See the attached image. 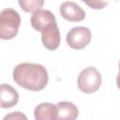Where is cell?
<instances>
[{
    "instance_id": "cell-1",
    "label": "cell",
    "mask_w": 120,
    "mask_h": 120,
    "mask_svg": "<svg viewBox=\"0 0 120 120\" xmlns=\"http://www.w3.org/2000/svg\"><path fill=\"white\" fill-rule=\"evenodd\" d=\"M13 80L21 87L30 91H41L49 81L47 69L40 64L21 63L13 69Z\"/></svg>"
},
{
    "instance_id": "cell-2",
    "label": "cell",
    "mask_w": 120,
    "mask_h": 120,
    "mask_svg": "<svg viewBox=\"0 0 120 120\" xmlns=\"http://www.w3.org/2000/svg\"><path fill=\"white\" fill-rule=\"evenodd\" d=\"M21 25L20 14L13 8H5L0 15V38L9 40L16 37Z\"/></svg>"
},
{
    "instance_id": "cell-3",
    "label": "cell",
    "mask_w": 120,
    "mask_h": 120,
    "mask_svg": "<svg viewBox=\"0 0 120 120\" xmlns=\"http://www.w3.org/2000/svg\"><path fill=\"white\" fill-rule=\"evenodd\" d=\"M101 74L95 67H88L82 69L77 79L78 88L85 94L97 92L101 85Z\"/></svg>"
},
{
    "instance_id": "cell-4",
    "label": "cell",
    "mask_w": 120,
    "mask_h": 120,
    "mask_svg": "<svg viewBox=\"0 0 120 120\" xmlns=\"http://www.w3.org/2000/svg\"><path fill=\"white\" fill-rule=\"evenodd\" d=\"M91 31L84 26L72 27L66 38L68 45L74 50H82L85 48L91 41Z\"/></svg>"
},
{
    "instance_id": "cell-5",
    "label": "cell",
    "mask_w": 120,
    "mask_h": 120,
    "mask_svg": "<svg viewBox=\"0 0 120 120\" xmlns=\"http://www.w3.org/2000/svg\"><path fill=\"white\" fill-rule=\"evenodd\" d=\"M60 40V31L57 22H52L41 30V41L46 49L50 51L58 49Z\"/></svg>"
},
{
    "instance_id": "cell-6",
    "label": "cell",
    "mask_w": 120,
    "mask_h": 120,
    "mask_svg": "<svg viewBox=\"0 0 120 120\" xmlns=\"http://www.w3.org/2000/svg\"><path fill=\"white\" fill-rule=\"evenodd\" d=\"M59 12L62 18L68 22H78L85 18V11L72 1L63 2L59 8Z\"/></svg>"
},
{
    "instance_id": "cell-7",
    "label": "cell",
    "mask_w": 120,
    "mask_h": 120,
    "mask_svg": "<svg viewBox=\"0 0 120 120\" xmlns=\"http://www.w3.org/2000/svg\"><path fill=\"white\" fill-rule=\"evenodd\" d=\"M30 22L32 27L38 31L41 32L42 29H44L46 26L52 22H56V19L52 12L47 9H39L33 13L30 19Z\"/></svg>"
},
{
    "instance_id": "cell-8",
    "label": "cell",
    "mask_w": 120,
    "mask_h": 120,
    "mask_svg": "<svg viewBox=\"0 0 120 120\" xmlns=\"http://www.w3.org/2000/svg\"><path fill=\"white\" fill-rule=\"evenodd\" d=\"M19 101V93L10 84L2 83L0 86V107L8 109L15 106Z\"/></svg>"
},
{
    "instance_id": "cell-9",
    "label": "cell",
    "mask_w": 120,
    "mask_h": 120,
    "mask_svg": "<svg viewBox=\"0 0 120 120\" xmlns=\"http://www.w3.org/2000/svg\"><path fill=\"white\" fill-rule=\"evenodd\" d=\"M36 120H55L58 117L57 106L50 102H43L38 104L34 111Z\"/></svg>"
},
{
    "instance_id": "cell-10",
    "label": "cell",
    "mask_w": 120,
    "mask_h": 120,
    "mask_svg": "<svg viewBox=\"0 0 120 120\" xmlns=\"http://www.w3.org/2000/svg\"><path fill=\"white\" fill-rule=\"evenodd\" d=\"M59 120H73L79 115V109L69 101H60L56 104Z\"/></svg>"
},
{
    "instance_id": "cell-11",
    "label": "cell",
    "mask_w": 120,
    "mask_h": 120,
    "mask_svg": "<svg viewBox=\"0 0 120 120\" xmlns=\"http://www.w3.org/2000/svg\"><path fill=\"white\" fill-rule=\"evenodd\" d=\"M21 8L28 13H34L44 5V0H18Z\"/></svg>"
},
{
    "instance_id": "cell-12",
    "label": "cell",
    "mask_w": 120,
    "mask_h": 120,
    "mask_svg": "<svg viewBox=\"0 0 120 120\" xmlns=\"http://www.w3.org/2000/svg\"><path fill=\"white\" fill-rule=\"evenodd\" d=\"M93 9H102L108 6L109 0H81Z\"/></svg>"
},
{
    "instance_id": "cell-13",
    "label": "cell",
    "mask_w": 120,
    "mask_h": 120,
    "mask_svg": "<svg viewBox=\"0 0 120 120\" xmlns=\"http://www.w3.org/2000/svg\"><path fill=\"white\" fill-rule=\"evenodd\" d=\"M27 119L26 115L22 114V112H13L9 114H7L5 117H4V120H7V119Z\"/></svg>"
},
{
    "instance_id": "cell-14",
    "label": "cell",
    "mask_w": 120,
    "mask_h": 120,
    "mask_svg": "<svg viewBox=\"0 0 120 120\" xmlns=\"http://www.w3.org/2000/svg\"><path fill=\"white\" fill-rule=\"evenodd\" d=\"M118 74H117V77H116V84H117V87L120 89V61H119V64H118Z\"/></svg>"
}]
</instances>
